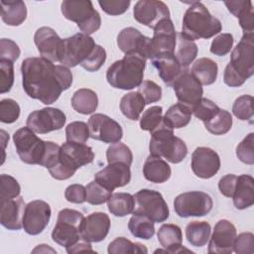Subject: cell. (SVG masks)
Listing matches in <instances>:
<instances>
[{"label": "cell", "instance_id": "obj_16", "mask_svg": "<svg viewBox=\"0 0 254 254\" xmlns=\"http://www.w3.org/2000/svg\"><path fill=\"white\" fill-rule=\"evenodd\" d=\"M180 103L191 109L202 97L201 83L192 75L190 70L183 69L172 84Z\"/></svg>", "mask_w": 254, "mask_h": 254}, {"label": "cell", "instance_id": "obj_26", "mask_svg": "<svg viewBox=\"0 0 254 254\" xmlns=\"http://www.w3.org/2000/svg\"><path fill=\"white\" fill-rule=\"evenodd\" d=\"M228 11L239 20L243 34H254V11L250 0L225 1Z\"/></svg>", "mask_w": 254, "mask_h": 254}, {"label": "cell", "instance_id": "obj_45", "mask_svg": "<svg viewBox=\"0 0 254 254\" xmlns=\"http://www.w3.org/2000/svg\"><path fill=\"white\" fill-rule=\"evenodd\" d=\"M253 97L245 94L237 97L232 106L234 116L240 120H251L253 117Z\"/></svg>", "mask_w": 254, "mask_h": 254}, {"label": "cell", "instance_id": "obj_39", "mask_svg": "<svg viewBox=\"0 0 254 254\" xmlns=\"http://www.w3.org/2000/svg\"><path fill=\"white\" fill-rule=\"evenodd\" d=\"M191 119V110L182 103H176L166 111L164 120L173 129L186 127Z\"/></svg>", "mask_w": 254, "mask_h": 254}, {"label": "cell", "instance_id": "obj_14", "mask_svg": "<svg viewBox=\"0 0 254 254\" xmlns=\"http://www.w3.org/2000/svg\"><path fill=\"white\" fill-rule=\"evenodd\" d=\"M153 30L154 34L151 39L150 60L152 61L155 58L165 55H174L177 33L171 18L162 20Z\"/></svg>", "mask_w": 254, "mask_h": 254}, {"label": "cell", "instance_id": "obj_51", "mask_svg": "<svg viewBox=\"0 0 254 254\" xmlns=\"http://www.w3.org/2000/svg\"><path fill=\"white\" fill-rule=\"evenodd\" d=\"M233 36L229 33H222L215 37L210 45V53L215 56L223 57L227 55L233 46Z\"/></svg>", "mask_w": 254, "mask_h": 254}, {"label": "cell", "instance_id": "obj_38", "mask_svg": "<svg viewBox=\"0 0 254 254\" xmlns=\"http://www.w3.org/2000/svg\"><path fill=\"white\" fill-rule=\"evenodd\" d=\"M128 228L133 236L145 240L152 238L155 234L154 221L142 214L133 213L129 219Z\"/></svg>", "mask_w": 254, "mask_h": 254}, {"label": "cell", "instance_id": "obj_25", "mask_svg": "<svg viewBox=\"0 0 254 254\" xmlns=\"http://www.w3.org/2000/svg\"><path fill=\"white\" fill-rule=\"evenodd\" d=\"M1 213L0 222L9 230H19L23 227V217L25 212V201L22 196L12 199L0 200Z\"/></svg>", "mask_w": 254, "mask_h": 254}, {"label": "cell", "instance_id": "obj_60", "mask_svg": "<svg viewBox=\"0 0 254 254\" xmlns=\"http://www.w3.org/2000/svg\"><path fill=\"white\" fill-rule=\"evenodd\" d=\"M66 249V252L71 254V253H77V252H86V251H89V252H94V250L91 248V245H90V242H87L83 239H80L78 242H76L74 245L68 247V248H65Z\"/></svg>", "mask_w": 254, "mask_h": 254}, {"label": "cell", "instance_id": "obj_53", "mask_svg": "<svg viewBox=\"0 0 254 254\" xmlns=\"http://www.w3.org/2000/svg\"><path fill=\"white\" fill-rule=\"evenodd\" d=\"M14 83V64L8 60H0V92L10 91Z\"/></svg>", "mask_w": 254, "mask_h": 254}, {"label": "cell", "instance_id": "obj_28", "mask_svg": "<svg viewBox=\"0 0 254 254\" xmlns=\"http://www.w3.org/2000/svg\"><path fill=\"white\" fill-rule=\"evenodd\" d=\"M232 198L237 209H245L253 205L254 180L250 175L237 176Z\"/></svg>", "mask_w": 254, "mask_h": 254}, {"label": "cell", "instance_id": "obj_32", "mask_svg": "<svg viewBox=\"0 0 254 254\" xmlns=\"http://www.w3.org/2000/svg\"><path fill=\"white\" fill-rule=\"evenodd\" d=\"M1 18L8 26H19L27 18L26 4L21 0H1Z\"/></svg>", "mask_w": 254, "mask_h": 254}, {"label": "cell", "instance_id": "obj_18", "mask_svg": "<svg viewBox=\"0 0 254 254\" xmlns=\"http://www.w3.org/2000/svg\"><path fill=\"white\" fill-rule=\"evenodd\" d=\"M117 46L125 54H139L143 58H151V38L144 36L133 27L124 28L117 36Z\"/></svg>", "mask_w": 254, "mask_h": 254}, {"label": "cell", "instance_id": "obj_20", "mask_svg": "<svg viewBox=\"0 0 254 254\" xmlns=\"http://www.w3.org/2000/svg\"><path fill=\"white\" fill-rule=\"evenodd\" d=\"M237 236L235 226L226 219H221L214 225L208 243V253L230 254L233 252L234 241Z\"/></svg>", "mask_w": 254, "mask_h": 254}, {"label": "cell", "instance_id": "obj_29", "mask_svg": "<svg viewBox=\"0 0 254 254\" xmlns=\"http://www.w3.org/2000/svg\"><path fill=\"white\" fill-rule=\"evenodd\" d=\"M171 174V167L161 157L151 154L147 157L143 165V175L147 181L155 184H163L170 179Z\"/></svg>", "mask_w": 254, "mask_h": 254}, {"label": "cell", "instance_id": "obj_40", "mask_svg": "<svg viewBox=\"0 0 254 254\" xmlns=\"http://www.w3.org/2000/svg\"><path fill=\"white\" fill-rule=\"evenodd\" d=\"M232 123L231 114L224 109H219L211 119L204 122V127L213 135H223L231 129Z\"/></svg>", "mask_w": 254, "mask_h": 254}, {"label": "cell", "instance_id": "obj_44", "mask_svg": "<svg viewBox=\"0 0 254 254\" xmlns=\"http://www.w3.org/2000/svg\"><path fill=\"white\" fill-rule=\"evenodd\" d=\"M89 137V127L85 122L73 121L65 127V139L67 142L84 144Z\"/></svg>", "mask_w": 254, "mask_h": 254}, {"label": "cell", "instance_id": "obj_15", "mask_svg": "<svg viewBox=\"0 0 254 254\" xmlns=\"http://www.w3.org/2000/svg\"><path fill=\"white\" fill-rule=\"evenodd\" d=\"M90 138L103 143H117L123 137L122 127L111 117L95 113L88 119Z\"/></svg>", "mask_w": 254, "mask_h": 254}, {"label": "cell", "instance_id": "obj_57", "mask_svg": "<svg viewBox=\"0 0 254 254\" xmlns=\"http://www.w3.org/2000/svg\"><path fill=\"white\" fill-rule=\"evenodd\" d=\"M21 51L19 46L10 39L0 40V60H8L15 62L20 57Z\"/></svg>", "mask_w": 254, "mask_h": 254}, {"label": "cell", "instance_id": "obj_13", "mask_svg": "<svg viewBox=\"0 0 254 254\" xmlns=\"http://www.w3.org/2000/svg\"><path fill=\"white\" fill-rule=\"evenodd\" d=\"M66 121L64 111L54 107H45L29 114L26 124L38 134H47L62 129Z\"/></svg>", "mask_w": 254, "mask_h": 254}, {"label": "cell", "instance_id": "obj_5", "mask_svg": "<svg viewBox=\"0 0 254 254\" xmlns=\"http://www.w3.org/2000/svg\"><path fill=\"white\" fill-rule=\"evenodd\" d=\"M150 154L166 159L173 164L181 163L188 155L186 143L174 135V129L163 120L159 126L151 131L149 144Z\"/></svg>", "mask_w": 254, "mask_h": 254}, {"label": "cell", "instance_id": "obj_56", "mask_svg": "<svg viewBox=\"0 0 254 254\" xmlns=\"http://www.w3.org/2000/svg\"><path fill=\"white\" fill-rule=\"evenodd\" d=\"M237 254H253L254 253V235L251 232H243L236 236L234 248Z\"/></svg>", "mask_w": 254, "mask_h": 254}, {"label": "cell", "instance_id": "obj_21", "mask_svg": "<svg viewBox=\"0 0 254 254\" xmlns=\"http://www.w3.org/2000/svg\"><path fill=\"white\" fill-rule=\"evenodd\" d=\"M191 170L200 179L213 177L220 168L218 154L207 147H197L191 154Z\"/></svg>", "mask_w": 254, "mask_h": 254}, {"label": "cell", "instance_id": "obj_17", "mask_svg": "<svg viewBox=\"0 0 254 254\" xmlns=\"http://www.w3.org/2000/svg\"><path fill=\"white\" fill-rule=\"evenodd\" d=\"M51 213L50 204L44 200L36 199L27 203L23 217L25 232L30 235L42 233L49 224Z\"/></svg>", "mask_w": 254, "mask_h": 254}, {"label": "cell", "instance_id": "obj_19", "mask_svg": "<svg viewBox=\"0 0 254 254\" xmlns=\"http://www.w3.org/2000/svg\"><path fill=\"white\" fill-rule=\"evenodd\" d=\"M133 15L137 22L154 29L159 22L170 18V11L163 1L140 0L133 8Z\"/></svg>", "mask_w": 254, "mask_h": 254}, {"label": "cell", "instance_id": "obj_1", "mask_svg": "<svg viewBox=\"0 0 254 254\" xmlns=\"http://www.w3.org/2000/svg\"><path fill=\"white\" fill-rule=\"evenodd\" d=\"M22 84L31 98L44 104L56 102L72 84V73L63 64H54L45 58H27L21 64Z\"/></svg>", "mask_w": 254, "mask_h": 254}, {"label": "cell", "instance_id": "obj_47", "mask_svg": "<svg viewBox=\"0 0 254 254\" xmlns=\"http://www.w3.org/2000/svg\"><path fill=\"white\" fill-rule=\"evenodd\" d=\"M219 109L220 108L213 101L201 97V99L194 106H192L190 110L196 118L204 123L211 119L218 112Z\"/></svg>", "mask_w": 254, "mask_h": 254}, {"label": "cell", "instance_id": "obj_46", "mask_svg": "<svg viewBox=\"0 0 254 254\" xmlns=\"http://www.w3.org/2000/svg\"><path fill=\"white\" fill-rule=\"evenodd\" d=\"M0 200L16 198L20 195L21 187L12 176L2 174L0 176Z\"/></svg>", "mask_w": 254, "mask_h": 254}, {"label": "cell", "instance_id": "obj_36", "mask_svg": "<svg viewBox=\"0 0 254 254\" xmlns=\"http://www.w3.org/2000/svg\"><path fill=\"white\" fill-rule=\"evenodd\" d=\"M211 226L206 221H190L186 227V238L194 247L204 246L210 236Z\"/></svg>", "mask_w": 254, "mask_h": 254}, {"label": "cell", "instance_id": "obj_58", "mask_svg": "<svg viewBox=\"0 0 254 254\" xmlns=\"http://www.w3.org/2000/svg\"><path fill=\"white\" fill-rule=\"evenodd\" d=\"M64 197L72 203H82L86 201V189L79 184L68 186L64 190Z\"/></svg>", "mask_w": 254, "mask_h": 254}, {"label": "cell", "instance_id": "obj_7", "mask_svg": "<svg viewBox=\"0 0 254 254\" xmlns=\"http://www.w3.org/2000/svg\"><path fill=\"white\" fill-rule=\"evenodd\" d=\"M61 10L64 18L76 23L79 30L85 35L89 36L100 28V15L89 0H64Z\"/></svg>", "mask_w": 254, "mask_h": 254}, {"label": "cell", "instance_id": "obj_49", "mask_svg": "<svg viewBox=\"0 0 254 254\" xmlns=\"http://www.w3.org/2000/svg\"><path fill=\"white\" fill-rule=\"evenodd\" d=\"M236 156L244 164H254V133H249L237 145Z\"/></svg>", "mask_w": 254, "mask_h": 254}, {"label": "cell", "instance_id": "obj_37", "mask_svg": "<svg viewBox=\"0 0 254 254\" xmlns=\"http://www.w3.org/2000/svg\"><path fill=\"white\" fill-rule=\"evenodd\" d=\"M145 105L146 102L138 91L129 92L120 100V110L130 120H138Z\"/></svg>", "mask_w": 254, "mask_h": 254}, {"label": "cell", "instance_id": "obj_42", "mask_svg": "<svg viewBox=\"0 0 254 254\" xmlns=\"http://www.w3.org/2000/svg\"><path fill=\"white\" fill-rule=\"evenodd\" d=\"M106 158L108 164L124 163L131 166L133 161V154L130 148L120 142L111 144L106 151Z\"/></svg>", "mask_w": 254, "mask_h": 254}, {"label": "cell", "instance_id": "obj_12", "mask_svg": "<svg viewBox=\"0 0 254 254\" xmlns=\"http://www.w3.org/2000/svg\"><path fill=\"white\" fill-rule=\"evenodd\" d=\"M213 201L209 194L199 190L183 192L176 196L174 208L180 217L204 216L212 209Z\"/></svg>", "mask_w": 254, "mask_h": 254}, {"label": "cell", "instance_id": "obj_50", "mask_svg": "<svg viewBox=\"0 0 254 254\" xmlns=\"http://www.w3.org/2000/svg\"><path fill=\"white\" fill-rule=\"evenodd\" d=\"M19 104L11 98H5L0 101V121L3 123H13L20 116Z\"/></svg>", "mask_w": 254, "mask_h": 254}, {"label": "cell", "instance_id": "obj_33", "mask_svg": "<svg viewBox=\"0 0 254 254\" xmlns=\"http://www.w3.org/2000/svg\"><path fill=\"white\" fill-rule=\"evenodd\" d=\"M190 72L201 83V85H210L216 80L218 66L211 59L200 58L192 64Z\"/></svg>", "mask_w": 254, "mask_h": 254}, {"label": "cell", "instance_id": "obj_23", "mask_svg": "<svg viewBox=\"0 0 254 254\" xmlns=\"http://www.w3.org/2000/svg\"><path fill=\"white\" fill-rule=\"evenodd\" d=\"M130 166L124 163L108 164L101 171L94 175V181L113 191L116 188H121L130 183Z\"/></svg>", "mask_w": 254, "mask_h": 254}, {"label": "cell", "instance_id": "obj_55", "mask_svg": "<svg viewBox=\"0 0 254 254\" xmlns=\"http://www.w3.org/2000/svg\"><path fill=\"white\" fill-rule=\"evenodd\" d=\"M130 0H100L98 1L101 9L108 15L117 16L125 13L129 6Z\"/></svg>", "mask_w": 254, "mask_h": 254}, {"label": "cell", "instance_id": "obj_59", "mask_svg": "<svg viewBox=\"0 0 254 254\" xmlns=\"http://www.w3.org/2000/svg\"><path fill=\"white\" fill-rule=\"evenodd\" d=\"M237 176L233 174H228L222 177L218 182L219 191L226 197H232Z\"/></svg>", "mask_w": 254, "mask_h": 254}, {"label": "cell", "instance_id": "obj_41", "mask_svg": "<svg viewBox=\"0 0 254 254\" xmlns=\"http://www.w3.org/2000/svg\"><path fill=\"white\" fill-rule=\"evenodd\" d=\"M109 254H121V253H147L148 250L145 245L141 243H133L129 239L125 237H117L113 241H111L108 245L107 249Z\"/></svg>", "mask_w": 254, "mask_h": 254}, {"label": "cell", "instance_id": "obj_54", "mask_svg": "<svg viewBox=\"0 0 254 254\" xmlns=\"http://www.w3.org/2000/svg\"><path fill=\"white\" fill-rule=\"evenodd\" d=\"M106 61V51L99 45H96L89 57L80 64L87 71H97Z\"/></svg>", "mask_w": 254, "mask_h": 254}, {"label": "cell", "instance_id": "obj_2", "mask_svg": "<svg viewBox=\"0 0 254 254\" xmlns=\"http://www.w3.org/2000/svg\"><path fill=\"white\" fill-rule=\"evenodd\" d=\"M254 73V34H243L230 55L223 81L230 87L241 86Z\"/></svg>", "mask_w": 254, "mask_h": 254}, {"label": "cell", "instance_id": "obj_6", "mask_svg": "<svg viewBox=\"0 0 254 254\" xmlns=\"http://www.w3.org/2000/svg\"><path fill=\"white\" fill-rule=\"evenodd\" d=\"M93 159L94 153L91 147L66 141L61 146L59 162L49 169V172L56 180H67L75 174L77 169L90 164Z\"/></svg>", "mask_w": 254, "mask_h": 254}, {"label": "cell", "instance_id": "obj_27", "mask_svg": "<svg viewBox=\"0 0 254 254\" xmlns=\"http://www.w3.org/2000/svg\"><path fill=\"white\" fill-rule=\"evenodd\" d=\"M158 240L165 252L180 253L183 251H190L183 246V233L182 229L172 223L163 224L157 233Z\"/></svg>", "mask_w": 254, "mask_h": 254}, {"label": "cell", "instance_id": "obj_52", "mask_svg": "<svg viewBox=\"0 0 254 254\" xmlns=\"http://www.w3.org/2000/svg\"><path fill=\"white\" fill-rule=\"evenodd\" d=\"M138 92L144 98L146 104L159 101L162 98V88L152 80H144L138 86Z\"/></svg>", "mask_w": 254, "mask_h": 254}, {"label": "cell", "instance_id": "obj_11", "mask_svg": "<svg viewBox=\"0 0 254 254\" xmlns=\"http://www.w3.org/2000/svg\"><path fill=\"white\" fill-rule=\"evenodd\" d=\"M135 207L133 213L142 214L154 222H164L168 219L170 211L161 192L143 189L134 194Z\"/></svg>", "mask_w": 254, "mask_h": 254}, {"label": "cell", "instance_id": "obj_30", "mask_svg": "<svg viewBox=\"0 0 254 254\" xmlns=\"http://www.w3.org/2000/svg\"><path fill=\"white\" fill-rule=\"evenodd\" d=\"M152 64L157 68L162 80L169 86L173 84L184 69L174 55H165L155 58L152 60Z\"/></svg>", "mask_w": 254, "mask_h": 254}, {"label": "cell", "instance_id": "obj_4", "mask_svg": "<svg viewBox=\"0 0 254 254\" xmlns=\"http://www.w3.org/2000/svg\"><path fill=\"white\" fill-rule=\"evenodd\" d=\"M222 30L221 22L212 16L201 3L193 1L187 9L182 26V34L190 40L209 39Z\"/></svg>", "mask_w": 254, "mask_h": 254}, {"label": "cell", "instance_id": "obj_8", "mask_svg": "<svg viewBox=\"0 0 254 254\" xmlns=\"http://www.w3.org/2000/svg\"><path fill=\"white\" fill-rule=\"evenodd\" d=\"M16 152L22 162L42 166L46 157L49 141L40 139L29 127H22L13 134Z\"/></svg>", "mask_w": 254, "mask_h": 254}, {"label": "cell", "instance_id": "obj_43", "mask_svg": "<svg viewBox=\"0 0 254 254\" xmlns=\"http://www.w3.org/2000/svg\"><path fill=\"white\" fill-rule=\"evenodd\" d=\"M86 189V201L93 205H99L108 200L111 196L112 191L97 183L96 181H92L87 184Z\"/></svg>", "mask_w": 254, "mask_h": 254}, {"label": "cell", "instance_id": "obj_35", "mask_svg": "<svg viewBox=\"0 0 254 254\" xmlns=\"http://www.w3.org/2000/svg\"><path fill=\"white\" fill-rule=\"evenodd\" d=\"M107 207L111 214L123 217L133 213L135 207L134 195L128 192H115L107 200Z\"/></svg>", "mask_w": 254, "mask_h": 254}, {"label": "cell", "instance_id": "obj_48", "mask_svg": "<svg viewBox=\"0 0 254 254\" xmlns=\"http://www.w3.org/2000/svg\"><path fill=\"white\" fill-rule=\"evenodd\" d=\"M163 120V108L161 106H152L144 111L140 119V128L145 131H153Z\"/></svg>", "mask_w": 254, "mask_h": 254}, {"label": "cell", "instance_id": "obj_22", "mask_svg": "<svg viewBox=\"0 0 254 254\" xmlns=\"http://www.w3.org/2000/svg\"><path fill=\"white\" fill-rule=\"evenodd\" d=\"M35 45L42 56L51 62H60L63 39L50 27L39 28L34 35Z\"/></svg>", "mask_w": 254, "mask_h": 254}, {"label": "cell", "instance_id": "obj_9", "mask_svg": "<svg viewBox=\"0 0 254 254\" xmlns=\"http://www.w3.org/2000/svg\"><path fill=\"white\" fill-rule=\"evenodd\" d=\"M83 219V214L78 210L62 209L58 214V220L52 232L53 240L64 248L74 245L81 239L80 231Z\"/></svg>", "mask_w": 254, "mask_h": 254}, {"label": "cell", "instance_id": "obj_24", "mask_svg": "<svg viewBox=\"0 0 254 254\" xmlns=\"http://www.w3.org/2000/svg\"><path fill=\"white\" fill-rule=\"evenodd\" d=\"M110 229L109 216L100 211L92 212L84 217L81 225V239L87 242H100L107 236Z\"/></svg>", "mask_w": 254, "mask_h": 254}, {"label": "cell", "instance_id": "obj_10", "mask_svg": "<svg viewBox=\"0 0 254 254\" xmlns=\"http://www.w3.org/2000/svg\"><path fill=\"white\" fill-rule=\"evenodd\" d=\"M95 46L94 40L83 33L63 39L60 63L66 67L76 66L89 57Z\"/></svg>", "mask_w": 254, "mask_h": 254}, {"label": "cell", "instance_id": "obj_31", "mask_svg": "<svg viewBox=\"0 0 254 254\" xmlns=\"http://www.w3.org/2000/svg\"><path fill=\"white\" fill-rule=\"evenodd\" d=\"M197 46L193 41L190 40L182 33H177L174 56L184 69L194 61L197 56Z\"/></svg>", "mask_w": 254, "mask_h": 254}, {"label": "cell", "instance_id": "obj_34", "mask_svg": "<svg viewBox=\"0 0 254 254\" xmlns=\"http://www.w3.org/2000/svg\"><path fill=\"white\" fill-rule=\"evenodd\" d=\"M70 102L76 112L87 115L97 109L98 97L95 91L89 88H80L73 93Z\"/></svg>", "mask_w": 254, "mask_h": 254}, {"label": "cell", "instance_id": "obj_3", "mask_svg": "<svg viewBox=\"0 0 254 254\" xmlns=\"http://www.w3.org/2000/svg\"><path fill=\"white\" fill-rule=\"evenodd\" d=\"M145 66V58L135 53L127 54L107 68L106 79L114 88L133 89L142 83Z\"/></svg>", "mask_w": 254, "mask_h": 254}]
</instances>
